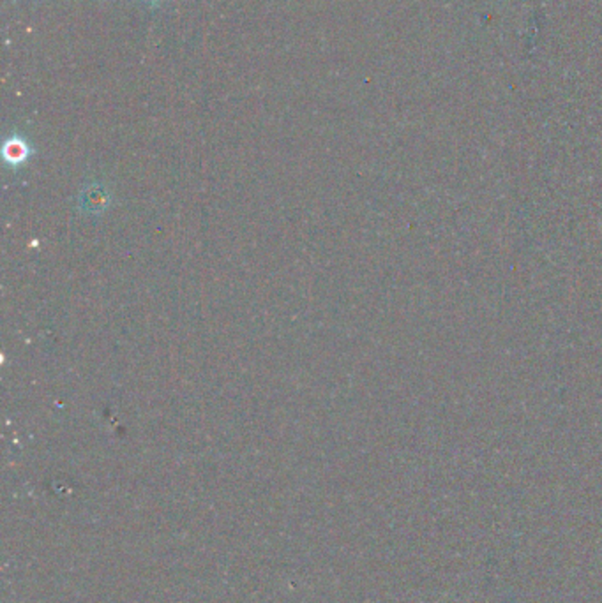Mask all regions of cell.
<instances>
[{"instance_id": "1", "label": "cell", "mask_w": 602, "mask_h": 603, "mask_svg": "<svg viewBox=\"0 0 602 603\" xmlns=\"http://www.w3.org/2000/svg\"><path fill=\"white\" fill-rule=\"evenodd\" d=\"M4 152H5V157L11 159V161H18V159H23L25 153H27V144L20 138H11L5 142V147H4Z\"/></svg>"}, {"instance_id": "2", "label": "cell", "mask_w": 602, "mask_h": 603, "mask_svg": "<svg viewBox=\"0 0 602 603\" xmlns=\"http://www.w3.org/2000/svg\"><path fill=\"white\" fill-rule=\"evenodd\" d=\"M149 2H152V4H155V2H159V0H149Z\"/></svg>"}]
</instances>
